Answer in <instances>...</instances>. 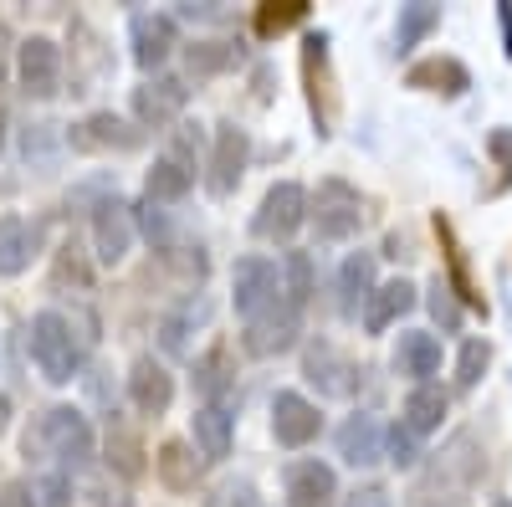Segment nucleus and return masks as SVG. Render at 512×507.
Instances as JSON below:
<instances>
[{
  "instance_id": "nucleus-31",
  "label": "nucleus",
  "mask_w": 512,
  "mask_h": 507,
  "mask_svg": "<svg viewBox=\"0 0 512 507\" xmlns=\"http://www.w3.org/2000/svg\"><path fill=\"white\" fill-rule=\"evenodd\" d=\"M282 272H287V282H282L287 298H282V303H287L292 313H303V303L313 298V257H308V251H287Z\"/></svg>"
},
{
  "instance_id": "nucleus-9",
  "label": "nucleus",
  "mask_w": 512,
  "mask_h": 507,
  "mask_svg": "<svg viewBox=\"0 0 512 507\" xmlns=\"http://www.w3.org/2000/svg\"><path fill=\"white\" fill-rule=\"evenodd\" d=\"M128 246H134V205L123 200H103L93 210V251L103 267H118L128 257Z\"/></svg>"
},
{
  "instance_id": "nucleus-7",
  "label": "nucleus",
  "mask_w": 512,
  "mask_h": 507,
  "mask_svg": "<svg viewBox=\"0 0 512 507\" xmlns=\"http://www.w3.org/2000/svg\"><path fill=\"white\" fill-rule=\"evenodd\" d=\"M277 292H282V277L267 257H241L236 272H231V303L236 313L251 323V318H262L267 308H277Z\"/></svg>"
},
{
  "instance_id": "nucleus-41",
  "label": "nucleus",
  "mask_w": 512,
  "mask_h": 507,
  "mask_svg": "<svg viewBox=\"0 0 512 507\" xmlns=\"http://www.w3.org/2000/svg\"><path fill=\"white\" fill-rule=\"evenodd\" d=\"M93 497H98V507H134V497H128L123 487H113V482H103Z\"/></svg>"
},
{
  "instance_id": "nucleus-29",
  "label": "nucleus",
  "mask_w": 512,
  "mask_h": 507,
  "mask_svg": "<svg viewBox=\"0 0 512 507\" xmlns=\"http://www.w3.org/2000/svg\"><path fill=\"white\" fill-rule=\"evenodd\" d=\"M108 461L118 467V477H139L144 472V441L123 426V420H108Z\"/></svg>"
},
{
  "instance_id": "nucleus-42",
  "label": "nucleus",
  "mask_w": 512,
  "mask_h": 507,
  "mask_svg": "<svg viewBox=\"0 0 512 507\" xmlns=\"http://www.w3.org/2000/svg\"><path fill=\"white\" fill-rule=\"evenodd\" d=\"M0 507H31L26 487H0Z\"/></svg>"
},
{
  "instance_id": "nucleus-20",
  "label": "nucleus",
  "mask_w": 512,
  "mask_h": 507,
  "mask_svg": "<svg viewBox=\"0 0 512 507\" xmlns=\"http://www.w3.org/2000/svg\"><path fill=\"white\" fill-rule=\"evenodd\" d=\"M395 369L415 385H431V374H441V338L436 333H400V349H395Z\"/></svg>"
},
{
  "instance_id": "nucleus-44",
  "label": "nucleus",
  "mask_w": 512,
  "mask_h": 507,
  "mask_svg": "<svg viewBox=\"0 0 512 507\" xmlns=\"http://www.w3.org/2000/svg\"><path fill=\"white\" fill-rule=\"evenodd\" d=\"M0 149H6V113H0Z\"/></svg>"
},
{
  "instance_id": "nucleus-27",
  "label": "nucleus",
  "mask_w": 512,
  "mask_h": 507,
  "mask_svg": "<svg viewBox=\"0 0 512 507\" xmlns=\"http://www.w3.org/2000/svg\"><path fill=\"white\" fill-rule=\"evenodd\" d=\"M195 385L210 395V405H226V395H231V349L226 344H216L205 359H195Z\"/></svg>"
},
{
  "instance_id": "nucleus-26",
  "label": "nucleus",
  "mask_w": 512,
  "mask_h": 507,
  "mask_svg": "<svg viewBox=\"0 0 512 507\" xmlns=\"http://www.w3.org/2000/svg\"><path fill=\"white\" fill-rule=\"evenodd\" d=\"M338 292H344V313H359V303H369L374 292V257L369 251H354V257L344 262V272H338Z\"/></svg>"
},
{
  "instance_id": "nucleus-11",
  "label": "nucleus",
  "mask_w": 512,
  "mask_h": 507,
  "mask_svg": "<svg viewBox=\"0 0 512 507\" xmlns=\"http://www.w3.org/2000/svg\"><path fill=\"white\" fill-rule=\"evenodd\" d=\"M128 41H134V62L139 67H164L169 52L180 47V26L175 16H154V11H139L134 21H128Z\"/></svg>"
},
{
  "instance_id": "nucleus-13",
  "label": "nucleus",
  "mask_w": 512,
  "mask_h": 507,
  "mask_svg": "<svg viewBox=\"0 0 512 507\" xmlns=\"http://www.w3.org/2000/svg\"><path fill=\"white\" fill-rule=\"evenodd\" d=\"M128 400H134L139 415H164L169 400H175V374H169L154 354L134 359V369H128Z\"/></svg>"
},
{
  "instance_id": "nucleus-39",
  "label": "nucleus",
  "mask_w": 512,
  "mask_h": 507,
  "mask_svg": "<svg viewBox=\"0 0 512 507\" xmlns=\"http://www.w3.org/2000/svg\"><path fill=\"white\" fill-rule=\"evenodd\" d=\"M431 313H436V323H441L446 333H456V323H461V303L451 298V287H446L441 277L431 282Z\"/></svg>"
},
{
  "instance_id": "nucleus-25",
  "label": "nucleus",
  "mask_w": 512,
  "mask_h": 507,
  "mask_svg": "<svg viewBox=\"0 0 512 507\" xmlns=\"http://www.w3.org/2000/svg\"><path fill=\"white\" fill-rule=\"evenodd\" d=\"M231 410L226 405H200L195 410V451L205 456V461H221V456H231Z\"/></svg>"
},
{
  "instance_id": "nucleus-30",
  "label": "nucleus",
  "mask_w": 512,
  "mask_h": 507,
  "mask_svg": "<svg viewBox=\"0 0 512 507\" xmlns=\"http://www.w3.org/2000/svg\"><path fill=\"white\" fill-rule=\"evenodd\" d=\"M436 26H441V6H431V0H415V6H400V26H395L400 52L420 47V36H431Z\"/></svg>"
},
{
  "instance_id": "nucleus-34",
  "label": "nucleus",
  "mask_w": 512,
  "mask_h": 507,
  "mask_svg": "<svg viewBox=\"0 0 512 507\" xmlns=\"http://www.w3.org/2000/svg\"><path fill=\"white\" fill-rule=\"evenodd\" d=\"M134 231H144V236L154 241V251H175V231H169V216H164L154 200L134 205Z\"/></svg>"
},
{
  "instance_id": "nucleus-5",
  "label": "nucleus",
  "mask_w": 512,
  "mask_h": 507,
  "mask_svg": "<svg viewBox=\"0 0 512 507\" xmlns=\"http://www.w3.org/2000/svg\"><path fill=\"white\" fill-rule=\"evenodd\" d=\"M308 221V190L303 185H272L262 195V205H256V216H251V236H262V241H287L297 226Z\"/></svg>"
},
{
  "instance_id": "nucleus-21",
  "label": "nucleus",
  "mask_w": 512,
  "mask_h": 507,
  "mask_svg": "<svg viewBox=\"0 0 512 507\" xmlns=\"http://www.w3.org/2000/svg\"><path fill=\"white\" fill-rule=\"evenodd\" d=\"M72 144H77V149H139L144 134L134 129V123H123L118 113H93V118L77 123Z\"/></svg>"
},
{
  "instance_id": "nucleus-45",
  "label": "nucleus",
  "mask_w": 512,
  "mask_h": 507,
  "mask_svg": "<svg viewBox=\"0 0 512 507\" xmlns=\"http://www.w3.org/2000/svg\"><path fill=\"white\" fill-rule=\"evenodd\" d=\"M492 507H512V502H507V497H492Z\"/></svg>"
},
{
  "instance_id": "nucleus-35",
  "label": "nucleus",
  "mask_w": 512,
  "mask_h": 507,
  "mask_svg": "<svg viewBox=\"0 0 512 507\" xmlns=\"http://www.w3.org/2000/svg\"><path fill=\"white\" fill-rule=\"evenodd\" d=\"M303 16H308V6H303V0H282V6L272 0V6H262V11H256V31H262V36H277V31L297 26Z\"/></svg>"
},
{
  "instance_id": "nucleus-1",
  "label": "nucleus",
  "mask_w": 512,
  "mask_h": 507,
  "mask_svg": "<svg viewBox=\"0 0 512 507\" xmlns=\"http://www.w3.org/2000/svg\"><path fill=\"white\" fill-rule=\"evenodd\" d=\"M487 472V451L472 431H456L436 456L431 467L420 472V482L410 487V507H472L477 487Z\"/></svg>"
},
{
  "instance_id": "nucleus-19",
  "label": "nucleus",
  "mask_w": 512,
  "mask_h": 507,
  "mask_svg": "<svg viewBox=\"0 0 512 507\" xmlns=\"http://www.w3.org/2000/svg\"><path fill=\"white\" fill-rule=\"evenodd\" d=\"M308 379L323 395H354V385L364 379V369H354L333 344H313L308 349Z\"/></svg>"
},
{
  "instance_id": "nucleus-23",
  "label": "nucleus",
  "mask_w": 512,
  "mask_h": 507,
  "mask_svg": "<svg viewBox=\"0 0 512 507\" xmlns=\"http://www.w3.org/2000/svg\"><path fill=\"white\" fill-rule=\"evenodd\" d=\"M410 88H420V93H446V98H461L466 88H472V72H466L456 57H425V62H415L410 67Z\"/></svg>"
},
{
  "instance_id": "nucleus-14",
  "label": "nucleus",
  "mask_w": 512,
  "mask_h": 507,
  "mask_svg": "<svg viewBox=\"0 0 512 507\" xmlns=\"http://www.w3.org/2000/svg\"><path fill=\"white\" fill-rule=\"evenodd\" d=\"M190 103V88L180 77H149L144 88H134V113L139 123H149V129H164V123H175Z\"/></svg>"
},
{
  "instance_id": "nucleus-16",
  "label": "nucleus",
  "mask_w": 512,
  "mask_h": 507,
  "mask_svg": "<svg viewBox=\"0 0 512 507\" xmlns=\"http://www.w3.org/2000/svg\"><path fill=\"white\" fill-rule=\"evenodd\" d=\"M338 456H344L349 467H374V461L384 456V426L369 410L349 415L344 426H338Z\"/></svg>"
},
{
  "instance_id": "nucleus-37",
  "label": "nucleus",
  "mask_w": 512,
  "mask_h": 507,
  "mask_svg": "<svg viewBox=\"0 0 512 507\" xmlns=\"http://www.w3.org/2000/svg\"><path fill=\"white\" fill-rule=\"evenodd\" d=\"M205 507H262V497H256V487L246 477H226V482L210 487Z\"/></svg>"
},
{
  "instance_id": "nucleus-24",
  "label": "nucleus",
  "mask_w": 512,
  "mask_h": 507,
  "mask_svg": "<svg viewBox=\"0 0 512 507\" xmlns=\"http://www.w3.org/2000/svg\"><path fill=\"white\" fill-rule=\"evenodd\" d=\"M446 410H451V395H446L441 385H415V390L405 395V420H400V426H405L410 436H431V431H441Z\"/></svg>"
},
{
  "instance_id": "nucleus-32",
  "label": "nucleus",
  "mask_w": 512,
  "mask_h": 507,
  "mask_svg": "<svg viewBox=\"0 0 512 507\" xmlns=\"http://www.w3.org/2000/svg\"><path fill=\"white\" fill-rule=\"evenodd\" d=\"M487 364H492V344L487 338H466L461 354H456V390H477Z\"/></svg>"
},
{
  "instance_id": "nucleus-10",
  "label": "nucleus",
  "mask_w": 512,
  "mask_h": 507,
  "mask_svg": "<svg viewBox=\"0 0 512 507\" xmlns=\"http://www.w3.org/2000/svg\"><path fill=\"white\" fill-rule=\"evenodd\" d=\"M297 333H303V318H297L287 303H277V308H267L262 318H251L246 323V354H256V359H272V354H287L292 344H297Z\"/></svg>"
},
{
  "instance_id": "nucleus-43",
  "label": "nucleus",
  "mask_w": 512,
  "mask_h": 507,
  "mask_svg": "<svg viewBox=\"0 0 512 507\" xmlns=\"http://www.w3.org/2000/svg\"><path fill=\"white\" fill-rule=\"evenodd\" d=\"M497 16H502V41H507V47H502V52L512 57V6H502Z\"/></svg>"
},
{
  "instance_id": "nucleus-22",
  "label": "nucleus",
  "mask_w": 512,
  "mask_h": 507,
  "mask_svg": "<svg viewBox=\"0 0 512 507\" xmlns=\"http://www.w3.org/2000/svg\"><path fill=\"white\" fill-rule=\"evenodd\" d=\"M415 303H420V298H415V287H410L405 277L384 282V287H374V292H369V303H364V328H369V333H384L390 323H400Z\"/></svg>"
},
{
  "instance_id": "nucleus-28",
  "label": "nucleus",
  "mask_w": 512,
  "mask_h": 507,
  "mask_svg": "<svg viewBox=\"0 0 512 507\" xmlns=\"http://www.w3.org/2000/svg\"><path fill=\"white\" fill-rule=\"evenodd\" d=\"M144 190H149V200H154V205L185 200V195H190V169H185V164H175V159L164 154V159H154V169H149Z\"/></svg>"
},
{
  "instance_id": "nucleus-40",
  "label": "nucleus",
  "mask_w": 512,
  "mask_h": 507,
  "mask_svg": "<svg viewBox=\"0 0 512 507\" xmlns=\"http://www.w3.org/2000/svg\"><path fill=\"white\" fill-rule=\"evenodd\" d=\"M344 507H395V497H390V492H384L379 482H369V487H354Z\"/></svg>"
},
{
  "instance_id": "nucleus-33",
  "label": "nucleus",
  "mask_w": 512,
  "mask_h": 507,
  "mask_svg": "<svg viewBox=\"0 0 512 507\" xmlns=\"http://www.w3.org/2000/svg\"><path fill=\"white\" fill-rule=\"evenodd\" d=\"M236 57H241V47H231V41H195V47H190V72L195 77L226 72Z\"/></svg>"
},
{
  "instance_id": "nucleus-36",
  "label": "nucleus",
  "mask_w": 512,
  "mask_h": 507,
  "mask_svg": "<svg viewBox=\"0 0 512 507\" xmlns=\"http://www.w3.org/2000/svg\"><path fill=\"white\" fill-rule=\"evenodd\" d=\"M26 497H31V507H72V482L62 472H47L26 487Z\"/></svg>"
},
{
  "instance_id": "nucleus-8",
  "label": "nucleus",
  "mask_w": 512,
  "mask_h": 507,
  "mask_svg": "<svg viewBox=\"0 0 512 507\" xmlns=\"http://www.w3.org/2000/svg\"><path fill=\"white\" fill-rule=\"evenodd\" d=\"M16 82L26 98H52L62 88V52L52 36H26L16 47Z\"/></svg>"
},
{
  "instance_id": "nucleus-15",
  "label": "nucleus",
  "mask_w": 512,
  "mask_h": 507,
  "mask_svg": "<svg viewBox=\"0 0 512 507\" xmlns=\"http://www.w3.org/2000/svg\"><path fill=\"white\" fill-rule=\"evenodd\" d=\"M41 251V226L26 216H0V277H21Z\"/></svg>"
},
{
  "instance_id": "nucleus-12",
  "label": "nucleus",
  "mask_w": 512,
  "mask_h": 507,
  "mask_svg": "<svg viewBox=\"0 0 512 507\" xmlns=\"http://www.w3.org/2000/svg\"><path fill=\"white\" fill-rule=\"evenodd\" d=\"M323 431V415H318V405L313 400H303L297 390H282L277 400H272V436L282 441V446H308L313 436Z\"/></svg>"
},
{
  "instance_id": "nucleus-17",
  "label": "nucleus",
  "mask_w": 512,
  "mask_h": 507,
  "mask_svg": "<svg viewBox=\"0 0 512 507\" xmlns=\"http://www.w3.org/2000/svg\"><path fill=\"white\" fill-rule=\"evenodd\" d=\"M154 472L169 492H195V482L205 477V456L190 441H164L154 451Z\"/></svg>"
},
{
  "instance_id": "nucleus-3",
  "label": "nucleus",
  "mask_w": 512,
  "mask_h": 507,
  "mask_svg": "<svg viewBox=\"0 0 512 507\" xmlns=\"http://www.w3.org/2000/svg\"><path fill=\"white\" fill-rule=\"evenodd\" d=\"M31 359L36 369L52 379V385H67L82 369V333L72 328V318L62 313H36L31 318Z\"/></svg>"
},
{
  "instance_id": "nucleus-2",
  "label": "nucleus",
  "mask_w": 512,
  "mask_h": 507,
  "mask_svg": "<svg viewBox=\"0 0 512 507\" xmlns=\"http://www.w3.org/2000/svg\"><path fill=\"white\" fill-rule=\"evenodd\" d=\"M52 456L62 467H88L93 451H98V436L88 426V415L72 410V405H52L41 410V420L26 431V456Z\"/></svg>"
},
{
  "instance_id": "nucleus-6",
  "label": "nucleus",
  "mask_w": 512,
  "mask_h": 507,
  "mask_svg": "<svg viewBox=\"0 0 512 507\" xmlns=\"http://www.w3.org/2000/svg\"><path fill=\"white\" fill-rule=\"evenodd\" d=\"M246 159H251L246 129H236V123H216V144H210V159H205V190L216 200L236 195V185L246 175Z\"/></svg>"
},
{
  "instance_id": "nucleus-38",
  "label": "nucleus",
  "mask_w": 512,
  "mask_h": 507,
  "mask_svg": "<svg viewBox=\"0 0 512 507\" xmlns=\"http://www.w3.org/2000/svg\"><path fill=\"white\" fill-rule=\"evenodd\" d=\"M384 456H390L395 467H415L420 461V436H410L405 426H390L384 431Z\"/></svg>"
},
{
  "instance_id": "nucleus-4",
  "label": "nucleus",
  "mask_w": 512,
  "mask_h": 507,
  "mask_svg": "<svg viewBox=\"0 0 512 507\" xmlns=\"http://www.w3.org/2000/svg\"><path fill=\"white\" fill-rule=\"evenodd\" d=\"M308 216H313V226H318L323 241H349V236H359V226H364V200H359V190L344 185V180H323L318 195L308 200Z\"/></svg>"
},
{
  "instance_id": "nucleus-18",
  "label": "nucleus",
  "mask_w": 512,
  "mask_h": 507,
  "mask_svg": "<svg viewBox=\"0 0 512 507\" xmlns=\"http://www.w3.org/2000/svg\"><path fill=\"white\" fill-rule=\"evenodd\" d=\"M338 497V477L323 461H292L287 467V502L292 507H328Z\"/></svg>"
}]
</instances>
